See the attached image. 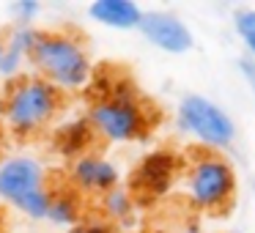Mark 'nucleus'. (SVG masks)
<instances>
[{
    "mask_svg": "<svg viewBox=\"0 0 255 233\" xmlns=\"http://www.w3.org/2000/svg\"><path fill=\"white\" fill-rule=\"evenodd\" d=\"M88 121L96 137H105L110 143L143 140L154 126L148 102L140 99L127 80H116L105 88V94L96 96L88 110Z\"/></svg>",
    "mask_w": 255,
    "mask_h": 233,
    "instance_id": "obj_1",
    "label": "nucleus"
},
{
    "mask_svg": "<svg viewBox=\"0 0 255 233\" xmlns=\"http://www.w3.org/2000/svg\"><path fill=\"white\" fill-rule=\"evenodd\" d=\"M30 61L39 69V77L58 91H80L91 80V58L83 41L63 30H39Z\"/></svg>",
    "mask_w": 255,
    "mask_h": 233,
    "instance_id": "obj_2",
    "label": "nucleus"
},
{
    "mask_svg": "<svg viewBox=\"0 0 255 233\" xmlns=\"http://www.w3.org/2000/svg\"><path fill=\"white\" fill-rule=\"evenodd\" d=\"M63 91H58L52 83L44 77H19L3 94L0 102V113L3 121L19 137H30V134L41 132L61 110Z\"/></svg>",
    "mask_w": 255,
    "mask_h": 233,
    "instance_id": "obj_3",
    "label": "nucleus"
},
{
    "mask_svg": "<svg viewBox=\"0 0 255 233\" xmlns=\"http://www.w3.org/2000/svg\"><path fill=\"white\" fill-rule=\"evenodd\" d=\"M0 198L30 220H47L52 192L47 189L41 162L33 156H11L3 162L0 165Z\"/></svg>",
    "mask_w": 255,
    "mask_h": 233,
    "instance_id": "obj_4",
    "label": "nucleus"
},
{
    "mask_svg": "<svg viewBox=\"0 0 255 233\" xmlns=\"http://www.w3.org/2000/svg\"><path fill=\"white\" fill-rule=\"evenodd\" d=\"M184 189L189 203L203 211H225L236 198V170L217 154H200L187 170Z\"/></svg>",
    "mask_w": 255,
    "mask_h": 233,
    "instance_id": "obj_5",
    "label": "nucleus"
},
{
    "mask_svg": "<svg viewBox=\"0 0 255 233\" xmlns=\"http://www.w3.org/2000/svg\"><path fill=\"white\" fill-rule=\"evenodd\" d=\"M176 121L181 132L192 134L198 143H203L209 151L228 148L236 140V123L222 110L217 102H211L203 94H187L178 102Z\"/></svg>",
    "mask_w": 255,
    "mask_h": 233,
    "instance_id": "obj_6",
    "label": "nucleus"
},
{
    "mask_svg": "<svg viewBox=\"0 0 255 233\" xmlns=\"http://www.w3.org/2000/svg\"><path fill=\"white\" fill-rule=\"evenodd\" d=\"M137 30L151 47L170 52V55H184V52H189L195 47L192 28L173 11L151 8V11L143 14V22H140Z\"/></svg>",
    "mask_w": 255,
    "mask_h": 233,
    "instance_id": "obj_7",
    "label": "nucleus"
},
{
    "mask_svg": "<svg viewBox=\"0 0 255 233\" xmlns=\"http://www.w3.org/2000/svg\"><path fill=\"white\" fill-rule=\"evenodd\" d=\"M178 173V159L170 151H151L140 159L132 173V195L140 198H159L173 187Z\"/></svg>",
    "mask_w": 255,
    "mask_h": 233,
    "instance_id": "obj_8",
    "label": "nucleus"
},
{
    "mask_svg": "<svg viewBox=\"0 0 255 233\" xmlns=\"http://www.w3.org/2000/svg\"><path fill=\"white\" fill-rule=\"evenodd\" d=\"M69 176H72V184L77 192H94V195H107L121 181L118 167L110 159L96 154H85L80 159H74Z\"/></svg>",
    "mask_w": 255,
    "mask_h": 233,
    "instance_id": "obj_9",
    "label": "nucleus"
},
{
    "mask_svg": "<svg viewBox=\"0 0 255 233\" xmlns=\"http://www.w3.org/2000/svg\"><path fill=\"white\" fill-rule=\"evenodd\" d=\"M143 14L134 0H94L88 6V17L113 30H137Z\"/></svg>",
    "mask_w": 255,
    "mask_h": 233,
    "instance_id": "obj_10",
    "label": "nucleus"
},
{
    "mask_svg": "<svg viewBox=\"0 0 255 233\" xmlns=\"http://www.w3.org/2000/svg\"><path fill=\"white\" fill-rule=\"evenodd\" d=\"M94 137H96V132H94V126H91L88 118H74V121H66V123H61V126L55 129L52 143H55L58 154L74 162V159H80V156L88 154Z\"/></svg>",
    "mask_w": 255,
    "mask_h": 233,
    "instance_id": "obj_11",
    "label": "nucleus"
},
{
    "mask_svg": "<svg viewBox=\"0 0 255 233\" xmlns=\"http://www.w3.org/2000/svg\"><path fill=\"white\" fill-rule=\"evenodd\" d=\"M36 39H39V30H33V28H17L8 36L6 39V58H3V69H0L3 77H17L25 58H30V52H33Z\"/></svg>",
    "mask_w": 255,
    "mask_h": 233,
    "instance_id": "obj_12",
    "label": "nucleus"
},
{
    "mask_svg": "<svg viewBox=\"0 0 255 233\" xmlns=\"http://www.w3.org/2000/svg\"><path fill=\"white\" fill-rule=\"evenodd\" d=\"M80 214H83V206H80L77 195L74 192H58L52 195V206H50V214L47 220L58 228H77Z\"/></svg>",
    "mask_w": 255,
    "mask_h": 233,
    "instance_id": "obj_13",
    "label": "nucleus"
},
{
    "mask_svg": "<svg viewBox=\"0 0 255 233\" xmlns=\"http://www.w3.org/2000/svg\"><path fill=\"white\" fill-rule=\"evenodd\" d=\"M102 209H105V217L110 220H129L134 211V195L132 189H124V187H116L110 189L107 195H102Z\"/></svg>",
    "mask_w": 255,
    "mask_h": 233,
    "instance_id": "obj_14",
    "label": "nucleus"
},
{
    "mask_svg": "<svg viewBox=\"0 0 255 233\" xmlns=\"http://www.w3.org/2000/svg\"><path fill=\"white\" fill-rule=\"evenodd\" d=\"M233 28H236V36L242 39L247 55L255 61V8H239V11H233Z\"/></svg>",
    "mask_w": 255,
    "mask_h": 233,
    "instance_id": "obj_15",
    "label": "nucleus"
},
{
    "mask_svg": "<svg viewBox=\"0 0 255 233\" xmlns=\"http://www.w3.org/2000/svg\"><path fill=\"white\" fill-rule=\"evenodd\" d=\"M8 11L19 22V28H30V22L41 11V3L39 0H14V3H8Z\"/></svg>",
    "mask_w": 255,
    "mask_h": 233,
    "instance_id": "obj_16",
    "label": "nucleus"
},
{
    "mask_svg": "<svg viewBox=\"0 0 255 233\" xmlns=\"http://www.w3.org/2000/svg\"><path fill=\"white\" fill-rule=\"evenodd\" d=\"M239 72H242V77L247 80V88H250V94H253V99H255V61L253 58H242L239 61Z\"/></svg>",
    "mask_w": 255,
    "mask_h": 233,
    "instance_id": "obj_17",
    "label": "nucleus"
},
{
    "mask_svg": "<svg viewBox=\"0 0 255 233\" xmlns=\"http://www.w3.org/2000/svg\"><path fill=\"white\" fill-rule=\"evenodd\" d=\"M69 233H118V231L113 225H107V222H85V225L72 228Z\"/></svg>",
    "mask_w": 255,
    "mask_h": 233,
    "instance_id": "obj_18",
    "label": "nucleus"
},
{
    "mask_svg": "<svg viewBox=\"0 0 255 233\" xmlns=\"http://www.w3.org/2000/svg\"><path fill=\"white\" fill-rule=\"evenodd\" d=\"M3 58H6V41H0V69H3Z\"/></svg>",
    "mask_w": 255,
    "mask_h": 233,
    "instance_id": "obj_19",
    "label": "nucleus"
}]
</instances>
